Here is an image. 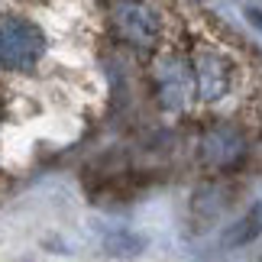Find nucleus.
<instances>
[{
	"instance_id": "1",
	"label": "nucleus",
	"mask_w": 262,
	"mask_h": 262,
	"mask_svg": "<svg viewBox=\"0 0 262 262\" xmlns=\"http://www.w3.org/2000/svg\"><path fill=\"white\" fill-rule=\"evenodd\" d=\"M185 68H188L191 104H198V107L224 104L236 88V65L220 49H210V46L198 49L191 58H185Z\"/></svg>"
},
{
	"instance_id": "2",
	"label": "nucleus",
	"mask_w": 262,
	"mask_h": 262,
	"mask_svg": "<svg viewBox=\"0 0 262 262\" xmlns=\"http://www.w3.org/2000/svg\"><path fill=\"white\" fill-rule=\"evenodd\" d=\"M46 52V36L26 16H7L0 23V65L10 72H29Z\"/></svg>"
},
{
	"instance_id": "3",
	"label": "nucleus",
	"mask_w": 262,
	"mask_h": 262,
	"mask_svg": "<svg viewBox=\"0 0 262 262\" xmlns=\"http://www.w3.org/2000/svg\"><path fill=\"white\" fill-rule=\"evenodd\" d=\"M246 136L236 123H210L198 139V165L210 175H224L243 162Z\"/></svg>"
},
{
	"instance_id": "4",
	"label": "nucleus",
	"mask_w": 262,
	"mask_h": 262,
	"mask_svg": "<svg viewBox=\"0 0 262 262\" xmlns=\"http://www.w3.org/2000/svg\"><path fill=\"white\" fill-rule=\"evenodd\" d=\"M114 33L133 49H156L162 42V16L143 0H120L114 4Z\"/></svg>"
},
{
	"instance_id": "5",
	"label": "nucleus",
	"mask_w": 262,
	"mask_h": 262,
	"mask_svg": "<svg viewBox=\"0 0 262 262\" xmlns=\"http://www.w3.org/2000/svg\"><path fill=\"white\" fill-rule=\"evenodd\" d=\"M236 194H239V188L224 178L201 185L194 191V198H191V224H194V230H207L214 220H220L224 210L236 201Z\"/></svg>"
},
{
	"instance_id": "6",
	"label": "nucleus",
	"mask_w": 262,
	"mask_h": 262,
	"mask_svg": "<svg viewBox=\"0 0 262 262\" xmlns=\"http://www.w3.org/2000/svg\"><path fill=\"white\" fill-rule=\"evenodd\" d=\"M262 233V201L253 204L236 224H230V230L224 233V246L227 249H239V246H249L253 239Z\"/></svg>"
},
{
	"instance_id": "7",
	"label": "nucleus",
	"mask_w": 262,
	"mask_h": 262,
	"mask_svg": "<svg viewBox=\"0 0 262 262\" xmlns=\"http://www.w3.org/2000/svg\"><path fill=\"white\" fill-rule=\"evenodd\" d=\"M139 246H143V239L126 236V233H117V236L107 239V253H117V256H129V253H136Z\"/></svg>"
}]
</instances>
